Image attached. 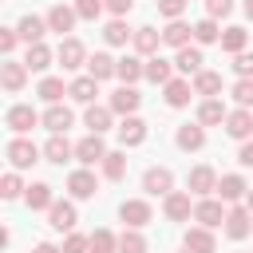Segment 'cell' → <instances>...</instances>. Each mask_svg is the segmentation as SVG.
<instances>
[{
	"label": "cell",
	"instance_id": "obj_5",
	"mask_svg": "<svg viewBox=\"0 0 253 253\" xmlns=\"http://www.w3.org/2000/svg\"><path fill=\"white\" fill-rule=\"evenodd\" d=\"M142 190H146V194H162V198H166V194H174V174H170L166 166H150V170L142 174Z\"/></svg>",
	"mask_w": 253,
	"mask_h": 253
},
{
	"label": "cell",
	"instance_id": "obj_21",
	"mask_svg": "<svg viewBox=\"0 0 253 253\" xmlns=\"http://www.w3.org/2000/svg\"><path fill=\"white\" fill-rule=\"evenodd\" d=\"M217 194H221V202H245L249 186H245V178H241V174H225V178L217 182Z\"/></svg>",
	"mask_w": 253,
	"mask_h": 253
},
{
	"label": "cell",
	"instance_id": "obj_1",
	"mask_svg": "<svg viewBox=\"0 0 253 253\" xmlns=\"http://www.w3.org/2000/svg\"><path fill=\"white\" fill-rule=\"evenodd\" d=\"M4 154H8V162H12L16 170H28V166H36V162H40V146H36L32 138H20V134L4 146Z\"/></svg>",
	"mask_w": 253,
	"mask_h": 253
},
{
	"label": "cell",
	"instance_id": "obj_38",
	"mask_svg": "<svg viewBox=\"0 0 253 253\" xmlns=\"http://www.w3.org/2000/svg\"><path fill=\"white\" fill-rule=\"evenodd\" d=\"M36 95H40L43 103H51V107H55V103H59V95H67V91H63V79H55V75H47V79H40V87H36Z\"/></svg>",
	"mask_w": 253,
	"mask_h": 253
},
{
	"label": "cell",
	"instance_id": "obj_23",
	"mask_svg": "<svg viewBox=\"0 0 253 253\" xmlns=\"http://www.w3.org/2000/svg\"><path fill=\"white\" fill-rule=\"evenodd\" d=\"M142 75H146V63H142L138 55H123V59H119V79H123V87H134Z\"/></svg>",
	"mask_w": 253,
	"mask_h": 253
},
{
	"label": "cell",
	"instance_id": "obj_10",
	"mask_svg": "<svg viewBox=\"0 0 253 253\" xmlns=\"http://www.w3.org/2000/svg\"><path fill=\"white\" fill-rule=\"evenodd\" d=\"M47 221H51V229L71 233V229H75V221H79V213H75V206H71V202H55V206L47 210Z\"/></svg>",
	"mask_w": 253,
	"mask_h": 253
},
{
	"label": "cell",
	"instance_id": "obj_39",
	"mask_svg": "<svg viewBox=\"0 0 253 253\" xmlns=\"http://www.w3.org/2000/svg\"><path fill=\"white\" fill-rule=\"evenodd\" d=\"M190 91H194V87H190L186 79H170V83H166V103H170V107H186V103H190Z\"/></svg>",
	"mask_w": 253,
	"mask_h": 253
},
{
	"label": "cell",
	"instance_id": "obj_11",
	"mask_svg": "<svg viewBox=\"0 0 253 253\" xmlns=\"http://www.w3.org/2000/svg\"><path fill=\"white\" fill-rule=\"evenodd\" d=\"M162 210H166V217H170V221H186V217L194 213V206H190V194H186V190H174V194H166Z\"/></svg>",
	"mask_w": 253,
	"mask_h": 253
},
{
	"label": "cell",
	"instance_id": "obj_35",
	"mask_svg": "<svg viewBox=\"0 0 253 253\" xmlns=\"http://www.w3.org/2000/svg\"><path fill=\"white\" fill-rule=\"evenodd\" d=\"M194 91L206 95V99H217V91H221V75H217V71H198V75H194Z\"/></svg>",
	"mask_w": 253,
	"mask_h": 253
},
{
	"label": "cell",
	"instance_id": "obj_36",
	"mask_svg": "<svg viewBox=\"0 0 253 253\" xmlns=\"http://www.w3.org/2000/svg\"><path fill=\"white\" fill-rule=\"evenodd\" d=\"M103 40H107L111 47H123L126 40H134V32H130V28L123 24V20H111V24L103 28Z\"/></svg>",
	"mask_w": 253,
	"mask_h": 253
},
{
	"label": "cell",
	"instance_id": "obj_55",
	"mask_svg": "<svg viewBox=\"0 0 253 253\" xmlns=\"http://www.w3.org/2000/svg\"><path fill=\"white\" fill-rule=\"evenodd\" d=\"M245 210H249V213H253V190H249V194H245Z\"/></svg>",
	"mask_w": 253,
	"mask_h": 253
},
{
	"label": "cell",
	"instance_id": "obj_8",
	"mask_svg": "<svg viewBox=\"0 0 253 253\" xmlns=\"http://www.w3.org/2000/svg\"><path fill=\"white\" fill-rule=\"evenodd\" d=\"M59 63H63V71H75V67H83L87 63V51H83V43L75 40V36H67L63 43H59Z\"/></svg>",
	"mask_w": 253,
	"mask_h": 253
},
{
	"label": "cell",
	"instance_id": "obj_28",
	"mask_svg": "<svg viewBox=\"0 0 253 253\" xmlns=\"http://www.w3.org/2000/svg\"><path fill=\"white\" fill-rule=\"evenodd\" d=\"M43 126H47L51 134H67V126H71V111L59 107V103L47 107V111H43Z\"/></svg>",
	"mask_w": 253,
	"mask_h": 253
},
{
	"label": "cell",
	"instance_id": "obj_45",
	"mask_svg": "<svg viewBox=\"0 0 253 253\" xmlns=\"http://www.w3.org/2000/svg\"><path fill=\"white\" fill-rule=\"evenodd\" d=\"M233 99H237V107H253V79H237L233 83Z\"/></svg>",
	"mask_w": 253,
	"mask_h": 253
},
{
	"label": "cell",
	"instance_id": "obj_53",
	"mask_svg": "<svg viewBox=\"0 0 253 253\" xmlns=\"http://www.w3.org/2000/svg\"><path fill=\"white\" fill-rule=\"evenodd\" d=\"M237 162H241V166H253V142H241V150H237Z\"/></svg>",
	"mask_w": 253,
	"mask_h": 253
},
{
	"label": "cell",
	"instance_id": "obj_31",
	"mask_svg": "<svg viewBox=\"0 0 253 253\" xmlns=\"http://www.w3.org/2000/svg\"><path fill=\"white\" fill-rule=\"evenodd\" d=\"M170 71H174L170 59H162V55H150V59H146V79H150V83H162V87H166V83L174 79Z\"/></svg>",
	"mask_w": 253,
	"mask_h": 253
},
{
	"label": "cell",
	"instance_id": "obj_3",
	"mask_svg": "<svg viewBox=\"0 0 253 253\" xmlns=\"http://www.w3.org/2000/svg\"><path fill=\"white\" fill-rule=\"evenodd\" d=\"M111 150L103 146V134H87V138H79L75 142V158L83 162V166H95V162H103Z\"/></svg>",
	"mask_w": 253,
	"mask_h": 253
},
{
	"label": "cell",
	"instance_id": "obj_25",
	"mask_svg": "<svg viewBox=\"0 0 253 253\" xmlns=\"http://www.w3.org/2000/svg\"><path fill=\"white\" fill-rule=\"evenodd\" d=\"M190 36H194V28H190V24H182V20H170V24L162 28V43H170V47H186V43H190Z\"/></svg>",
	"mask_w": 253,
	"mask_h": 253
},
{
	"label": "cell",
	"instance_id": "obj_17",
	"mask_svg": "<svg viewBox=\"0 0 253 253\" xmlns=\"http://www.w3.org/2000/svg\"><path fill=\"white\" fill-rule=\"evenodd\" d=\"M67 190H71V198H95L99 182H95V174L83 166V170H75V174L67 178Z\"/></svg>",
	"mask_w": 253,
	"mask_h": 253
},
{
	"label": "cell",
	"instance_id": "obj_27",
	"mask_svg": "<svg viewBox=\"0 0 253 253\" xmlns=\"http://www.w3.org/2000/svg\"><path fill=\"white\" fill-rule=\"evenodd\" d=\"M87 71H91L95 79H111V75H119V59H111L107 51H95V55L87 59Z\"/></svg>",
	"mask_w": 253,
	"mask_h": 253
},
{
	"label": "cell",
	"instance_id": "obj_32",
	"mask_svg": "<svg viewBox=\"0 0 253 253\" xmlns=\"http://www.w3.org/2000/svg\"><path fill=\"white\" fill-rule=\"evenodd\" d=\"M111 115H115L111 107H99V103H91L83 119H87V126H91V134H103V130H111Z\"/></svg>",
	"mask_w": 253,
	"mask_h": 253
},
{
	"label": "cell",
	"instance_id": "obj_50",
	"mask_svg": "<svg viewBox=\"0 0 253 253\" xmlns=\"http://www.w3.org/2000/svg\"><path fill=\"white\" fill-rule=\"evenodd\" d=\"M206 12H210V20L229 16V12H233V0H206Z\"/></svg>",
	"mask_w": 253,
	"mask_h": 253
},
{
	"label": "cell",
	"instance_id": "obj_44",
	"mask_svg": "<svg viewBox=\"0 0 253 253\" xmlns=\"http://www.w3.org/2000/svg\"><path fill=\"white\" fill-rule=\"evenodd\" d=\"M71 8L79 12V20H99V12L107 8V0H75Z\"/></svg>",
	"mask_w": 253,
	"mask_h": 253
},
{
	"label": "cell",
	"instance_id": "obj_26",
	"mask_svg": "<svg viewBox=\"0 0 253 253\" xmlns=\"http://www.w3.org/2000/svg\"><path fill=\"white\" fill-rule=\"evenodd\" d=\"M202 63H206V59H202V47H190V43H186V47H178V59H174V67H178V71L198 75V71H202Z\"/></svg>",
	"mask_w": 253,
	"mask_h": 253
},
{
	"label": "cell",
	"instance_id": "obj_54",
	"mask_svg": "<svg viewBox=\"0 0 253 253\" xmlns=\"http://www.w3.org/2000/svg\"><path fill=\"white\" fill-rule=\"evenodd\" d=\"M36 253H63V249H55L51 241H40V245H36Z\"/></svg>",
	"mask_w": 253,
	"mask_h": 253
},
{
	"label": "cell",
	"instance_id": "obj_51",
	"mask_svg": "<svg viewBox=\"0 0 253 253\" xmlns=\"http://www.w3.org/2000/svg\"><path fill=\"white\" fill-rule=\"evenodd\" d=\"M16 40H20V32H16V28H0V51H4V55H12Z\"/></svg>",
	"mask_w": 253,
	"mask_h": 253
},
{
	"label": "cell",
	"instance_id": "obj_6",
	"mask_svg": "<svg viewBox=\"0 0 253 253\" xmlns=\"http://www.w3.org/2000/svg\"><path fill=\"white\" fill-rule=\"evenodd\" d=\"M225 233H229L233 241L249 237V233H253V213H249L245 206H233V210L225 213Z\"/></svg>",
	"mask_w": 253,
	"mask_h": 253
},
{
	"label": "cell",
	"instance_id": "obj_14",
	"mask_svg": "<svg viewBox=\"0 0 253 253\" xmlns=\"http://www.w3.org/2000/svg\"><path fill=\"white\" fill-rule=\"evenodd\" d=\"M67 95L75 99V103H95V95H99V79L95 75H79V79H71V87H67Z\"/></svg>",
	"mask_w": 253,
	"mask_h": 253
},
{
	"label": "cell",
	"instance_id": "obj_34",
	"mask_svg": "<svg viewBox=\"0 0 253 253\" xmlns=\"http://www.w3.org/2000/svg\"><path fill=\"white\" fill-rule=\"evenodd\" d=\"M24 198H28V206H32V210H51V206H55V194H51V186H47V182L28 186V194H24Z\"/></svg>",
	"mask_w": 253,
	"mask_h": 253
},
{
	"label": "cell",
	"instance_id": "obj_30",
	"mask_svg": "<svg viewBox=\"0 0 253 253\" xmlns=\"http://www.w3.org/2000/svg\"><path fill=\"white\" fill-rule=\"evenodd\" d=\"M24 67H28V71H47V67H51V47H47V43H32L28 55H24Z\"/></svg>",
	"mask_w": 253,
	"mask_h": 253
},
{
	"label": "cell",
	"instance_id": "obj_40",
	"mask_svg": "<svg viewBox=\"0 0 253 253\" xmlns=\"http://www.w3.org/2000/svg\"><path fill=\"white\" fill-rule=\"evenodd\" d=\"M103 174H107L111 182H119V178L126 174V154H123V150H111V154L103 158Z\"/></svg>",
	"mask_w": 253,
	"mask_h": 253
},
{
	"label": "cell",
	"instance_id": "obj_49",
	"mask_svg": "<svg viewBox=\"0 0 253 253\" xmlns=\"http://www.w3.org/2000/svg\"><path fill=\"white\" fill-rule=\"evenodd\" d=\"M233 71H237L241 79H253V51H241V55L233 59Z\"/></svg>",
	"mask_w": 253,
	"mask_h": 253
},
{
	"label": "cell",
	"instance_id": "obj_43",
	"mask_svg": "<svg viewBox=\"0 0 253 253\" xmlns=\"http://www.w3.org/2000/svg\"><path fill=\"white\" fill-rule=\"evenodd\" d=\"M119 253H146V237L138 229H123L119 237Z\"/></svg>",
	"mask_w": 253,
	"mask_h": 253
},
{
	"label": "cell",
	"instance_id": "obj_15",
	"mask_svg": "<svg viewBox=\"0 0 253 253\" xmlns=\"http://www.w3.org/2000/svg\"><path fill=\"white\" fill-rule=\"evenodd\" d=\"M138 103H142V95H138L134 87H119V91L111 95V103H107V107H111L115 115H134V111H138Z\"/></svg>",
	"mask_w": 253,
	"mask_h": 253
},
{
	"label": "cell",
	"instance_id": "obj_18",
	"mask_svg": "<svg viewBox=\"0 0 253 253\" xmlns=\"http://www.w3.org/2000/svg\"><path fill=\"white\" fill-rule=\"evenodd\" d=\"M186 253H213L217 245H213V233L206 229V225H194V229H186Z\"/></svg>",
	"mask_w": 253,
	"mask_h": 253
},
{
	"label": "cell",
	"instance_id": "obj_24",
	"mask_svg": "<svg viewBox=\"0 0 253 253\" xmlns=\"http://www.w3.org/2000/svg\"><path fill=\"white\" fill-rule=\"evenodd\" d=\"M225 119H229V111H225L221 99H206V103L198 107V123H202V126H217V123H225Z\"/></svg>",
	"mask_w": 253,
	"mask_h": 253
},
{
	"label": "cell",
	"instance_id": "obj_7",
	"mask_svg": "<svg viewBox=\"0 0 253 253\" xmlns=\"http://www.w3.org/2000/svg\"><path fill=\"white\" fill-rule=\"evenodd\" d=\"M225 213H229V210H221V202H213V198H202V202L194 206V221H198V225H206V229L221 225V221H225Z\"/></svg>",
	"mask_w": 253,
	"mask_h": 253
},
{
	"label": "cell",
	"instance_id": "obj_33",
	"mask_svg": "<svg viewBox=\"0 0 253 253\" xmlns=\"http://www.w3.org/2000/svg\"><path fill=\"white\" fill-rule=\"evenodd\" d=\"M178 146L182 150H202L206 146V130H202V123H186V126H178Z\"/></svg>",
	"mask_w": 253,
	"mask_h": 253
},
{
	"label": "cell",
	"instance_id": "obj_52",
	"mask_svg": "<svg viewBox=\"0 0 253 253\" xmlns=\"http://www.w3.org/2000/svg\"><path fill=\"white\" fill-rule=\"evenodd\" d=\"M107 8H111V12L119 16V20H123V16H126V12L134 8V0H107Z\"/></svg>",
	"mask_w": 253,
	"mask_h": 253
},
{
	"label": "cell",
	"instance_id": "obj_16",
	"mask_svg": "<svg viewBox=\"0 0 253 253\" xmlns=\"http://www.w3.org/2000/svg\"><path fill=\"white\" fill-rule=\"evenodd\" d=\"M142 138H146V123H142L138 115H126V119L119 123V142H123V146H138Z\"/></svg>",
	"mask_w": 253,
	"mask_h": 253
},
{
	"label": "cell",
	"instance_id": "obj_9",
	"mask_svg": "<svg viewBox=\"0 0 253 253\" xmlns=\"http://www.w3.org/2000/svg\"><path fill=\"white\" fill-rule=\"evenodd\" d=\"M225 130H229V138H241V142H249V134H253V111H245V107L229 111V119H225Z\"/></svg>",
	"mask_w": 253,
	"mask_h": 253
},
{
	"label": "cell",
	"instance_id": "obj_42",
	"mask_svg": "<svg viewBox=\"0 0 253 253\" xmlns=\"http://www.w3.org/2000/svg\"><path fill=\"white\" fill-rule=\"evenodd\" d=\"M194 40H198V43H217V40H221L217 20H210V16H206V20H198V24H194Z\"/></svg>",
	"mask_w": 253,
	"mask_h": 253
},
{
	"label": "cell",
	"instance_id": "obj_20",
	"mask_svg": "<svg viewBox=\"0 0 253 253\" xmlns=\"http://www.w3.org/2000/svg\"><path fill=\"white\" fill-rule=\"evenodd\" d=\"M190 190L202 194V198L213 194V190H217V174H213V166H194V170H190Z\"/></svg>",
	"mask_w": 253,
	"mask_h": 253
},
{
	"label": "cell",
	"instance_id": "obj_12",
	"mask_svg": "<svg viewBox=\"0 0 253 253\" xmlns=\"http://www.w3.org/2000/svg\"><path fill=\"white\" fill-rule=\"evenodd\" d=\"M75 20H79V12H75V8H67V4H51V12H47V28H51V32H59V36H63V32H71V28H75Z\"/></svg>",
	"mask_w": 253,
	"mask_h": 253
},
{
	"label": "cell",
	"instance_id": "obj_22",
	"mask_svg": "<svg viewBox=\"0 0 253 253\" xmlns=\"http://www.w3.org/2000/svg\"><path fill=\"white\" fill-rule=\"evenodd\" d=\"M134 51L138 55H158V43H162V32H154V28H134Z\"/></svg>",
	"mask_w": 253,
	"mask_h": 253
},
{
	"label": "cell",
	"instance_id": "obj_46",
	"mask_svg": "<svg viewBox=\"0 0 253 253\" xmlns=\"http://www.w3.org/2000/svg\"><path fill=\"white\" fill-rule=\"evenodd\" d=\"M63 253H91V237H83V233H67V237H63Z\"/></svg>",
	"mask_w": 253,
	"mask_h": 253
},
{
	"label": "cell",
	"instance_id": "obj_48",
	"mask_svg": "<svg viewBox=\"0 0 253 253\" xmlns=\"http://www.w3.org/2000/svg\"><path fill=\"white\" fill-rule=\"evenodd\" d=\"M186 4H190V0H158V12H162L166 20H178V16L186 12Z\"/></svg>",
	"mask_w": 253,
	"mask_h": 253
},
{
	"label": "cell",
	"instance_id": "obj_37",
	"mask_svg": "<svg viewBox=\"0 0 253 253\" xmlns=\"http://www.w3.org/2000/svg\"><path fill=\"white\" fill-rule=\"evenodd\" d=\"M245 40H249V32H245V28H237V24L221 32V47H225V51H233V55H241V51H245Z\"/></svg>",
	"mask_w": 253,
	"mask_h": 253
},
{
	"label": "cell",
	"instance_id": "obj_4",
	"mask_svg": "<svg viewBox=\"0 0 253 253\" xmlns=\"http://www.w3.org/2000/svg\"><path fill=\"white\" fill-rule=\"evenodd\" d=\"M119 217H123L130 229H142L154 213H150V202H142V198H126V202L119 206Z\"/></svg>",
	"mask_w": 253,
	"mask_h": 253
},
{
	"label": "cell",
	"instance_id": "obj_29",
	"mask_svg": "<svg viewBox=\"0 0 253 253\" xmlns=\"http://www.w3.org/2000/svg\"><path fill=\"white\" fill-rule=\"evenodd\" d=\"M43 154H47V162H59V166H63V162L75 154V146L67 142V134H51L47 146H43Z\"/></svg>",
	"mask_w": 253,
	"mask_h": 253
},
{
	"label": "cell",
	"instance_id": "obj_41",
	"mask_svg": "<svg viewBox=\"0 0 253 253\" xmlns=\"http://www.w3.org/2000/svg\"><path fill=\"white\" fill-rule=\"evenodd\" d=\"M91 253H119V237L111 229H95L91 233Z\"/></svg>",
	"mask_w": 253,
	"mask_h": 253
},
{
	"label": "cell",
	"instance_id": "obj_47",
	"mask_svg": "<svg viewBox=\"0 0 253 253\" xmlns=\"http://www.w3.org/2000/svg\"><path fill=\"white\" fill-rule=\"evenodd\" d=\"M20 190H24V186H20V178H16V174H4V178H0V198H8V202H12V198H20Z\"/></svg>",
	"mask_w": 253,
	"mask_h": 253
},
{
	"label": "cell",
	"instance_id": "obj_2",
	"mask_svg": "<svg viewBox=\"0 0 253 253\" xmlns=\"http://www.w3.org/2000/svg\"><path fill=\"white\" fill-rule=\"evenodd\" d=\"M36 123H40V115H36L28 103H16V107H8V115H4V126H8V130H16V134H28Z\"/></svg>",
	"mask_w": 253,
	"mask_h": 253
},
{
	"label": "cell",
	"instance_id": "obj_19",
	"mask_svg": "<svg viewBox=\"0 0 253 253\" xmlns=\"http://www.w3.org/2000/svg\"><path fill=\"white\" fill-rule=\"evenodd\" d=\"M16 32H20V40H28V47H32V43H43V32H51V28H47V20H40V16H24V20L16 24Z\"/></svg>",
	"mask_w": 253,
	"mask_h": 253
},
{
	"label": "cell",
	"instance_id": "obj_56",
	"mask_svg": "<svg viewBox=\"0 0 253 253\" xmlns=\"http://www.w3.org/2000/svg\"><path fill=\"white\" fill-rule=\"evenodd\" d=\"M245 16H249V20H253V0H245Z\"/></svg>",
	"mask_w": 253,
	"mask_h": 253
},
{
	"label": "cell",
	"instance_id": "obj_13",
	"mask_svg": "<svg viewBox=\"0 0 253 253\" xmlns=\"http://www.w3.org/2000/svg\"><path fill=\"white\" fill-rule=\"evenodd\" d=\"M24 79H28V67H24V63H16V59H4V63H0V83H4V91L16 95V91L24 87Z\"/></svg>",
	"mask_w": 253,
	"mask_h": 253
}]
</instances>
